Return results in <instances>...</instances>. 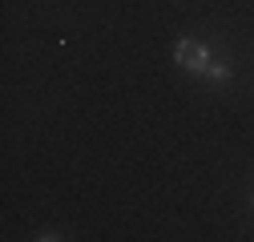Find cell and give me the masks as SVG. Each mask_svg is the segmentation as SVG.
Masks as SVG:
<instances>
[{"mask_svg": "<svg viewBox=\"0 0 254 242\" xmlns=\"http://www.w3.org/2000/svg\"><path fill=\"white\" fill-rule=\"evenodd\" d=\"M174 60L186 69V73H206V65H210V53H206V45L202 41H194V37H182L178 41V49H174Z\"/></svg>", "mask_w": 254, "mask_h": 242, "instance_id": "cell-1", "label": "cell"}, {"mask_svg": "<svg viewBox=\"0 0 254 242\" xmlns=\"http://www.w3.org/2000/svg\"><path fill=\"white\" fill-rule=\"evenodd\" d=\"M202 77H210V81H230V65H226V60H210Z\"/></svg>", "mask_w": 254, "mask_h": 242, "instance_id": "cell-2", "label": "cell"}]
</instances>
